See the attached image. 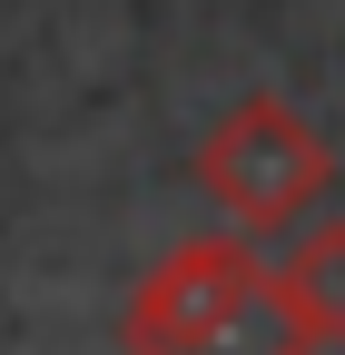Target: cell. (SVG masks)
Instances as JSON below:
<instances>
[{"label":"cell","mask_w":345,"mask_h":355,"mask_svg":"<svg viewBox=\"0 0 345 355\" xmlns=\"http://www.w3.org/2000/svg\"><path fill=\"white\" fill-rule=\"evenodd\" d=\"M188 178H197V198L218 207V227H237V237L267 247V237H296L326 207L335 148H326V128L296 109L286 89H247V99H227L197 128Z\"/></svg>","instance_id":"cell-1"},{"label":"cell","mask_w":345,"mask_h":355,"mask_svg":"<svg viewBox=\"0 0 345 355\" xmlns=\"http://www.w3.org/2000/svg\"><path fill=\"white\" fill-rule=\"evenodd\" d=\"M256 286H267L256 237H237V227L178 237L139 286H128V306H118V345H128V355H178L197 326H218L227 306H247Z\"/></svg>","instance_id":"cell-2"},{"label":"cell","mask_w":345,"mask_h":355,"mask_svg":"<svg viewBox=\"0 0 345 355\" xmlns=\"http://www.w3.org/2000/svg\"><path fill=\"white\" fill-rule=\"evenodd\" d=\"M267 277L316 345H345V217H306L296 237H276Z\"/></svg>","instance_id":"cell-3"},{"label":"cell","mask_w":345,"mask_h":355,"mask_svg":"<svg viewBox=\"0 0 345 355\" xmlns=\"http://www.w3.org/2000/svg\"><path fill=\"white\" fill-rule=\"evenodd\" d=\"M178 355H316V336L286 316V296H276V277H267L247 306H227L218 326H197Z\"/></svg>","instance_id":"cell-4"}]
</instances>
